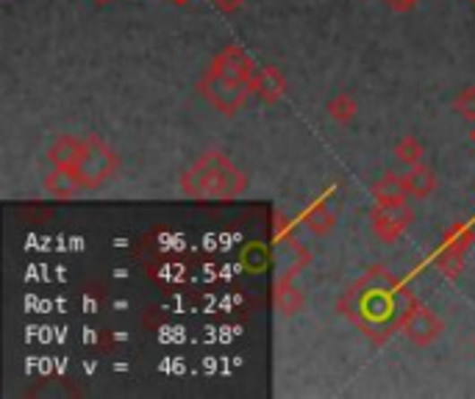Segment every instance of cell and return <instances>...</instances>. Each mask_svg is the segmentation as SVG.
I'll list each match as a JSON object with an SVG mask.
<instances>
[{
    "label": "cell",
    "instance_id": "8fae6325",
    "mask_svg": "<svg viewBox=\"0 0 475 399\" xmlns=\"http://www.w3.org/2000/svg\"><path fill=\"white\" fill-rule=\"evenodd\" d=\"M406 181V189H409V194H417V197H423V194H428L431 189H434V173L431 169H426V166H414V173L409 175V178H403Z\"/></svg>",
    "mask_w": 475,
    "mask_h": 399
},
{
    "label": "cell",
    "instance_id": "d6986e66",
    "mask_svg": "<svg viewBox=\"0 0 475 399\" xmlns=\"http://www.w3.org/2000/svg\"><path fill=\"white\" fill-rule=\"evenodd\" d=\"M389 4H393L395 9H409V6L414 4V0H389Z\"/></svg>",
    "mask_w": 475,
    "mask_h": 399
},
{
    "label": "cell",
    "instance_id": "ac0fdd59",
    "mask_svg": "<svg viewBox=\"0 0 475 399\" xmlns=\"http://www.w3.org/2000/svg\"><path fill=\"white\" fill-rule=\"evenodd\" d=\"M214 4H217V9H222V12H234V9L242 4V0H214Z\"/></svg>",
    "mask_w": 475,
    "mask_h": 399
},
{
    "label": "cell",
    "instance_id": "ba28073f",
    "mask_svg": "<svg viewBox=\"0 0 475 399\" xmlns=\"http://www.w3.org/2000/svg\"><path fill=\"white\" fill-rule=\"evenodd\" d=\"M217 70L222 75H229V78H237V81H247L250 83V75H254V70H250V62H247V55L237 47H229L226 53L220 55V62H217Z\"/></svg>",
    "mask_w": 475,
    "mask_h": 399
},
{
    "label": "cell",
    "instance_id": "3957f363",
    "mask_svg": "<svg viewBox=\"0 0 475 399\" xmlns=\"http://www.w3.org/2000/svg\"><path fill=\"white\" fill-rule=\"evenodd\" d=\"M111 169H115V153H111L108 148H103L98 139L83 141L81 156L73 164V173L78 175L81 186H98V183H103L111 175Z\"/></svg>",
    "mask_w": 475,
    "mask_h": 399
},
{
    "label": "cell",
    "instance_id": "ffe728a7",
    "mask_svg": "<svg viewBox=\"0 0 475 399\" xmlns=\"http://www.w3.org/2000/svg\"><path fill=\"white\" fill-rule=\"evenodd\" d=\"M472 141H475V131H472Z\"/></svg>",
    "mask_w": 475,
    "mask_h": 399
},
{
    "label": "cell",
    "instance_id": "52a82bcc",
    "mask_svg": "<svg viewBox=\"0 0 475 399\" xmlns=\"http://www.w3.org/2000/svg\"><path fill=\"white\" fill-rule=\"evenodd\" d=\"M250 87H254L264 100H278L284 95V78L272 67L254 70V75H250Z\"/></svg>",
    "mask_w": 475,
    "mask_h": 399
},
{
    "label": "cell",
    "instance_id": "6da1fadb",
    "mask_svg": "<svg viewBox=\"0 0 475 399\" xmlns=\"http://www.w3.org/2000/svg\"><path fill=\"white\" fill-rule=\"evenodd\" d=\"M417 308V300L401 286V283L376 269L370 277H365L348 292L342 300V310L373 338H386L398 325L403 327L406 317Z\"/></svg>",
    "mask_w": 475,
    "mask_h": 399
},
{
    "label": "cell",
    "instance_id": "8992f818",
    "mask_svg": "<svg viewBox=\"0 0 475 399\" xmlns=\"http://www.w3.org/2000/svg\"><path fill=\"white\" fill-rule=\"evenodd\" d=\"M403 330L409 333V338L414 341V344H428V341H434L442 330V322L434 317V313L423 305H417L406 322H403Z\"/></svg>",
    "mask_w": 475,
    "mask_h": 399
},
{
    "label": "cell",
    "instance_id": "44dd1931",
    "mask_svg": "<svg viewBox=\"0 0 475 399\" xmlns=\"http://www.w3.org/2000/svg\"><path fill=\"white\" fill-rule=\"evenodd\" d=\"M100 4H106V0H100Z\"/></svg>",
    "mask_w": 475,
    "mask_h": 399
},
{
    "label": "cell",
    "instance_id": "e0dca14e",
    "mask_svg": "<svg viewBox=\"0 0 475 399\" xmlns=\"http://www.w3.org/2000/svg\"><path fill=\"white\" fill-rule=\"evenodd\" d=\"M298 302H300V300H298V292H295L292 286H289V289L281 286V292H278V308H281L284 313H292V310L298 308Z\"/></svg>",
    "mask_w": 475,
    "mask_h": 399
},
{
    "label": "cell",
    "instance_id": "7c38bea8",
    "mask_svg": "<svg viewBox=\"0 0 475 399\" xmlns=\"http://www.w3.org/2000/svg\"><path fill=\"white\" fill-rule=\"evenodd\" d=\"M462 259H464V252L462 250H453V247H445V252L436 259V267L442 275H448V277H456L459 269H462Z\"/></svg>",
    "mask_w": 475,
    "mask_h": 399
},
{
    "label": "cell",
    "instance_id": "5b68a950",
    "mask_svg": "<svg viewBox=\"0 0 475 399\" xmlns=\"http://www.w3.org/2000/svg\"><path fill=\"white\" fill-rule=\"evenodd\" d=\"M373 222H376V233L386 242H393L395 236L403 233V227L411 222V211L403 203H378V208L373 214Z\"/></svg>",
    "mask_w": 475,
    "mask_h": 399
},
{
    "label": "cell",
    "instance_id": "4fadbf2b",
    "mask_svg": "<svg viewBox=\"0 0 475 399\" xmlns=\"http://www.w3.org/2000/svg\"><path fill=\"white\" fill-rule=\"evenodd\" d=\"M306 222H309V227L312 231H317V233H325L328 227L333 225V214L320 203V206H315V211H309V216H306Z\"/></svg>",
    "mask_w": 475,
    "mask_h": 399
},
{
    "label": "cell",
    "instance_id": "9a60e30c",
    "mask_svg": "<svg viewBox=\"0 0 475 399\" xmlns=\"http://www.w3.org/2000/svg\"><path fill=\"white\" fill-rule=\"evenodd\" d=\"M456 108L464 120H475V89H464L456 100Z\"/></svg>",
    "mask_w": 475,
    "mask_h": 399
},
{
    "label": "cell",
    "instance_id": "5bb4252c",
    "mask_svg": "<svg viewBox=\"0 0 475 399\" xmlns=\"http://www.w3.org/2000/svg\"><path fill=\"white\" fill-rule=\"evenodd\" d=\"M328 111H331V117H333V120H350L353 114H356V103H353L348 95H340L337 100H333V103L328 106Z\"/></svg>",
    "mask_w": 475,
    "mask_h": 399
},
{
    "label": "cell",
    "instance_id": "2e32d148",
    "mask_svg": "<svg viewBox=\"0 0 475 399\" xmlns=\"http://www.w3.org/2000/svg\"><path fill=\"white\" fill-rule=\"evenodd\" d=\"M398 156H401L403 161H409V164H417V161H420V156H423V150H420V145H417L414 139H406V141H401Z\"/></svg>",
    "mask_w": 475,
    "mask_h": 399
},
{
    "label": "cell",
    "instance_id": "277c9868",
    "mask_svg": "<svg viewBox=\"0 0 475 399\" xmlns=\"http://www.w3.org/2000/svg\"><path fill=\"white\" fill-rule=\"evenodd\" d=\"M203 95L220 108V111H229L234 114L245 98H247V81H237V78H229L222 75L217 67L209 72V78L203 81Z\"/></svg>",
    "mask_w": 475,
    "mask_h": 399
},
{
    "label": "cell",
    "instance_id": "30bf717a",
    "mask_svg": "<svg viewBox=\"0 0 475 399\" xmlns=\"http://www.w3.org/2000/svg\"><path fill=\"white\" fill-rule=\"evenodd\" d=\"M81 148H83V141H75V139L62 136V139L53 145L50 158L59 164V166H73V164L78 161V156H81Z\"/></svg>",
    "mask_w": 475,
    "mask_h": 399
},
{
    "label": "cell",
    "instance_id": "7a4b0ae2",
    "mask_svg": "<svg viewBox=\"0 0 475 399\" xmlns=\"http://www.w3.org/2000/svg\"><path fill=\"white\" fill-rule=\"evenodd\" d=\"M192 181H198V186H192L186 191L194 197H231L245 186V178L234 173V166L222 156H203L184 178V183Z\"/></svg>",
    "mask_w": 475,
    "mask_h": 399
},
{
    "label": "cell",
    "instance_id": "9c48e42d",
    "mask_svg": "<svg viewBox=\"0 0 475 399\" xmlns=\"http://www.w3.org/2000/svg\"><path fill=\"white\" fill-rule=\"evenodd\" d=\"M373 194H376L378 203H403V197L409 194V189H406V181H398L393 175H386L384 181H378L373 186Z\"/></svg>",
    "mask_w": 475,
    "mask_h": 399
}]
</instances>
